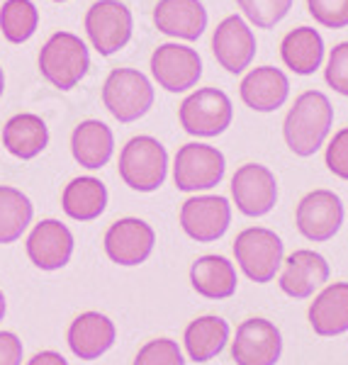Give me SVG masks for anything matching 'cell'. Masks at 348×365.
<instances>
[{
	"instance_id": "cell-5",
	"label": "cell",
	"mask_w": 348,
	"mask_h": 365,
	"mask_svg": "<svg viewBox=\"0 0 348 365\" xmlns=\"http://www.w3.org/2000/svg\"><path fill=\"white\" fill-rule=\"evenodd\" d=\"M234 258L246 278L256 285H265L278 275L285 258V246L273 229L249 227L234 239Z\"/></svg>"
},
{
	"instance_id": "cell-2",
	"label": "cell",
	"mask_w": 348,
	"mask_h": 365,
	"mask_svg": "<svg viewBox=\"0 0 348 365\" xmlns=\"http://www.w3.org/2000/svg\"><path fill=\"white\" fill-rule=\"evenodd\" d=\"M91 71L88 44L73 32H54L39 51V73L56 91H73Z\"/></svg>"
},
{
	"instance_id": "cell-4",
	"label": "cell",
	"mask_w": 348,
	"mask_h": 365,
	"mask_svg": "<svg viewBox=\"0 0 348 365\" xmlns=\"http://www.w3.org/2000/svg\"><path fill=\"white\" fill-rule=\"evenodd\" d=\"M153 100H156L153 83L137 68H112L103 83L105 108L122 125L141 120L153 108Z\"/></svg>"
},
{
	"instance_id": "cell-17",
	"label": "cell",
	"mask_w": 348,
	"mask_h": 365,
	"mask_svg": "<svg viewBox=\"0 0 348 365\" xmlns=\"http://www.w3.org/2000/svg\"><path fill=\"white\" fill-rule=\"evenodd\" d=\"M151 17L158 32L178 42H198L210 22L203 0H158Z\"/></svg>"
},
{
	"instance_id": "cell-31",
	"label": "cell",
	"mask_w": 348,
	"mask_h": 365,
	"mask_svg": "<svg viewBox=\"0 0 348 365\" xmlns=\"http://www.w3.org/2000/svg\"><path fill=\"white\" fill-rule=\"evenodd\" d=\"M134 365H185V358L173 339H153L139 349Z\"/></svg>"
},
{
	"instance_id": "cell-15",
	"label": "cell",
	"mask_w": 348,
	"mask_h": 365,
	"mask_svg": "<svg viewBox=\"0 0 348 365\" xmlns=\"http://www.w3.org/2000/svg\"><path fill=\"white\" fill-rule=\"evenodd\" d=\"M282 353V334L273 322L251 317L241 322L232 344V358L237 365H275Z\"/></svg>"
},
{
	"instance_id": "cell-28",
	"label": "cell",
	"mask_w": 348,
	"mask_h": 365,
	"mask_svg": "<svg viewBox=\"0 0 348 365\" xmlns=\"http://www.w3.org/2000/svg\"><path fill=\"white\" fill-rule=\"evenodd\" d=\"M32 200L13 185H0V246L15 244L32 225Z\"/></svg>"
},
{
	"instance_id": "cell-9",
	"label": "cell",
	"mask_w": 348,
	"mask_h": 365,
	"mask_svg": "<svg viewBox=\"0 0 348 365\" xmlns=\"http://www.w3.org/2000/svg\"><path fill=\"white\" fill-rule=\"evenodd\" d=\"M149 66L153 81L168 93H185L203 78V58L190 44H158Z\"/></svg>"
},
{
	"instance_id": "cell-20",
	"label": "cell",
	"mask_w": 348,
	"mask_h": 365,
	"mask_svg": "<svg viewBox=\"0 0 348 365\" xmlns=\"http://www.w3.org/2000/svg\"><path fill=\"white\" fill-rule=\"evenodd\" d=\"M68 349L73 351L76 358L81 361H98L105 356L117 339V329L110 317L100 312H83L78 314L68 327Z\"/></svg>"
},
{
	"instance_id": "cell-26",
	"label": "cell",
	"mask_w": 348,
	"mask_h": 365,
	"mask_svg": "<svg viewBox=\"0 0 348 365\" xmlns=\"http://www.w3.org/2000/svg\"><path fill=\"white\" fill-rule=\"evenodd\" d=\"M61 207L76 222H93L108 210V187L93 175L68 180L61 192Z\"/></svg>"
},
{
	"instance_id": "cell-8",
	"label": "cell",
	"mask_w": 348,
	"mask_h": 365,
	"mask_svg": "<svg viewBox=\"0 0 348 365\" xmlns=\"http://www.w3.org/2000/svg\"><path fill=\"white\" fill-rule=\"evenodd\" d=\"M88 42L100 56H112L132 42L134 15L122 0H98L86 13Z\"/></svg>"
},
{
	"instance_id": "cell-19",
	"label": "cell",
	"mask_w": 348,
	"mask_h": 365,
	"mask_svg": "<svg viewBox=\"0 0 348 365\" xmlns=\"http://www.w3.org/2000/svg\"><path fill=\"white\" fill-rule=\"evenodd\" d=\"M241 103L253 113H275L290 98V78L275 66H256L244 76L239 86Z\"/></svg>"
},
{
	"instance_id": "cell-24",
	"label": "cell",
	"mask_w": 348,
	"mask_h": 365,
	"mask_svg": "<svg viewBox=\"0 0 348 365\" xmlns=\"http://www.w3.org/2000/svg\"><path fill=\"white\" fill-rule=\"evenodd\" d=\"M280 58L295 76H312L324 63V39L314 27H295L282 37Z\"/></svg>"
},
{
	"instance_id": "cell-38",
	"label": "cell",
	"mask_w": 348,
	"mask_h": 365,
	"mask_svg": "<svg viewBox=\"0 0 348 365\" xmlns=\"http://www.w3.org/2000/svg\"><path fill=\"white\" fill-rule=\"evenodd\" d=\"M3 93H5V71L0 66V98H3Z\"/></svg>"
},
{
	"instance_id": "cell-23",
	"label": "cell",
	"mask_w": 348,
	"mask_h": 365,
	"mask_svg": "<svg viewBox=\"0 0 348 365\" xmlns=\"http://www.w3.org/2000/svg\"><path fill=\"white\" fill-rule=\"evenodd\" d=\"M3 146L10 156L32 161L49 146V127L39 115H13L3 127Z\"/></svg>"
},
{
	"instance_id": "cell-34",
	"label": "cell",
	"mask_w": 348,
	"mask_h": 365,
	"mask_svg": "<svg viewBox=\"0 0 348 365\" xmlns=\"http://www.w3.org/2000/svg\"><path fill=\"white\" fill-rule=\"evenodd\" d=\"M324 163L336 178L348 180V127L339 129L327 144L324 151Z\"/></svg>"
},
{
	"instance_id": "cell-3",
	"label": "cell",
	"mask_w": 348,
	"mask_h": 365,
	"mask_svg": "<svg viewBox=\"0 0 348 365\" xmlns=\"http://www.w3.org/2000/svg\"><path fill=\"white\" fill-rule=\"evenodd\" d=\"M120 178L137 192H153L168 178V151L149 134L132 137L122 146L117 161Z\"/></svg>"
},
{
	"instance_id": "cell-18",
	"label": "cell",
	"mask_w": 348,
	"mask_h": 365,
	"mask_svg": "<svg viewBox=\"0 0 348 365\" xmlns=\"http://www.w3.org/2000/svg\"><path fill=\"white\" fill-rule=\"evenodd\" d=\"M73 234L58 220H42L27 237V258L39 270H61L73 256Z\"/></svg>"
},
{
	"instance_id": "cell-13",
	"label": "cell",
	"mask_w": 348,
	"mask_h": 365,
	"mask_svg": "<svg viewBox=\"0 0 348 365\" xmlns=\"http://www.w3.org/2000/svg\"><path fill=\"white\" fill-rule=\"evenodd\" d=\"M232 225V202L222 195H193L180 207V229L198 244L222 239Z\"/></svg>"
},
{
	"instance_id": "cell-21",
	"label": "cell",
	"mask_w": 348,
	"mask_h": 365,
	"mask_svg": "<svg viewBox=\"0 0 348 365\" xmlns=\"http://www.w3.org/2000/svg\"><path fill=\"white\" fill-rule=\"evenodd\" d=\"M71 154L88 170L105 168L115 154V134L100 120H83L71 134Z\"/></svg>"
},
{
	"instance_id": "cell-29",
	"label": "cell",
	"mask_w": 348,
	"mask_h": 365,
	"mask_svg": "<svg viewBox=\"0 0 348 365\" xmlns=\"http://www.w3.org/2000/svg\"><path fill=\"white\" fill-rule=\"evenodd\" d=\"M39 27V10L32 0H5L0 8V32L10 44H25Z\"/></svg>"
},
{
	"instance_id": "cell-25",
	"label": "cell",
	"mask_w": 348,
	"mask_h": 365,
	"mask_svg": "<svg viewBox=\"0 0 348 365\" xmlns=\"http://www.w3.org/2000/svg\"><path fill=\"white\" fill-rule=\"evenodd\" d=\"M309 324L319 336H341L348 331V282L327 285L309 304Z\"/></svg>"
},
{
	"instance_id": "cell-27",
	"label": "cell",
	"mask_w": 348,
	"mask_h": 365,
	"mask_svg": "<svg viewBox=\"0 0 348 365\" xmlns=\"http://www.w3.org/2000/svg\"><path fill=\"white\" fill-rule=\"evenodd\" d=\"M185 351L190 356V361L195 363H208L212 358H217L224 351V346L229 344V324L227 319L217 314H205L198 317L195 322L188 324L185 336H183Z\"/></svg>"
},
{
	"instance_id": "cell-14",
	"label": "cell",
	"mask_w": 348,
	"mask_h": 365,
	"mask_svg": "<svg viewBox=\"0 0 348 365\" xmlns=\"http://www.w3.org/2000/svg\"><path fill=\"white\" fill-rule=\"evenodd\" d=\"M258 51L256 34L241 15H227L212 34V54L227 73H244Z\"/></svg>"
},
{
	"instance_id": "cell-16",
	"label": "cell",
	"mask_w": 348,
	"mask_h": 365,
	"mask_svg": "<svg viewBox=\"0 0 348 365\" xmlns=\"http://www.w3.org/2000/svg\"><path fill=\"white\" fill-rule=\"evenodd\" d=\"M280 268L282 270H280L278 285H280V290L292 299L312 297L319 287L327 285L329 275H332V268H329L327 258H324L322 253L309 251V249L292 251L287 258H282Z\"/></svg>"
},
{
	"instance_id": "cell-36",
	"label": "cell",
	"mask_w": 348,
	"mask_h": 365,
	"mask_svg": "<svg viewBox=\"0 0 348 365\" xmlns=\"http://www.w3.org/2000/svg\"><path fill=\"white\" fill-rule=\"evenodd\" d=\"M27 365H68L66 358L56 351H39L37 356H32V361Z\"/></svg>"
},
{
	"instance_id": "cell-6",
	"label": "cell",
	"mask_w": 348,
	"mask_h": 365,
	"mask_svg": "<svg viewBox=\"0 0 348 365\" xmlns=\"http://www.w3.org/2000/svg\"><path fill=\"white\" fill-rule=\"evenodd\" d=\"M180 127L195 139H215L229 129L234 120L232 98L222 88H198L180 103Z\"/></svg>"
},
{
	"instance_id": "cell-32",
	"label": "cell",
	"mask_w": 348,
	"mask_h": 365,
	"mask_svg": "<svg viewBox=\"0 0 348 365\" xmlns=\"http://www.w3.org/2000/svg\"><path fill=\"white\" fill-rule=\"evenodd\" d=\"M307 10L317 25L329 29L348 27V0H307Z\"/></svg>"
},
{
	"instance_id": "cell-22",
	"label": "cell",
	"mask_w": 348,
	"mask_h": 365,
	"mask_svg": "<svg viewBox=\"0 0 348 365\" xmlns=\"http://www.w3.org/2000/svg\"><path fill=\"white\" fill-rule=\"evenodd\" d=\"M190 285L200 297L229 299L239 287L237 268L220 253L200 256L190 268Z\"/></svg>"
},
{
	"instance_id": "cell-11",
	"label": "cell",
	"mask_w": 348,
	"mask_h": 365,
	"mask_svg": "<svg viewBox=\"0 0 348 365\" xmlns=\"http://www.w3.org/2000/svg\"><path fill=\"white\" fill-rule=\"evenodd\" d=\"M295 225L307 241L324 244L334 239L344 225V202L334 190H312L297 202Z\"/></svg>"
},
{
	"instance_id": "cell-12",
	"label": "cell",
	"mask_w": 348,
	"mask_h": 365,
	"mask_svg": "<svg viewBox=\"0 0 348 365\" xmlns=\"http://www.w3.org/2000/svg\"><path fill=\"white\" fill-rule=\"evenodd\" d=\"M232 200L244 217H265L278 202V178L263 163H244L232 175Z\"/></svg>"
},
{
	"instance_id": "cell-35",
	"label": "cell",
	"mask_w": 348,
	"mask_h": 365,
	"mask_svg": "<svg viewBox=\"0 0 348 365\" xmlns=\"http://www.w3.org/2000/svg\"><path fill=\"white\" fill-rule=\"evenodd\" d=\"M22 341L13 331H0V365H22Z\"/></svg>"
},
{
	"instance_id": "cell-7",
	"label": "cell",
	"mask_w": 348,
	"mask_h": 365,
	"mask_svg": "<svg viewBox=\"0 0 348 365\" xmlns=\"http://www.w3.org/2000/svg\"><path fill=\"white\" fill-rule=\"evenodd\" d=\"M227 173V158L217 146L188 141L173 158V182L180 192H205L217 187Z\"/></svg>"
},
{
	"instance_id": "cell-30",
	"label": "cell",
	"mask_w": 348,
	"mask_h": 365,
	"mask_svg": "<svg viewBox=\"0 0 348 365\" xmlns=\"http://www.w3.org/2000/svg\"><path fill=\"white\" fill-rule=\"evenodd\" d=\"M241 17L251 27L273 29L290 15L295 0H237Z\"/></svg>"
},
{
	"instance_id": "cell-10",
	"label": "cell",
	"mask_w": 348,
	"mask_h": 365,
	"mask_svg": "<svg viewBox=\"0 0 348 365\" xmlns=\"http://www.w3.org/2000/svg\"><path fill=\"white\" fill-rule=\"evenodd\" d=\"M105 256L115 266L134 268L149 261L156 246V232L149 222L139 217H125V220L112 222L110 229L105 232Z\"/></svg>"
},
{
	"instance_id": "cell-37",
	"label": "cell",
	"mask_w": 348,
	"mask_h": 365,
	"mask_svg": "<svg viewBox=\"0 0 348 365\" xmlns=\"http://www.w3.org/2000/svg\"><path fill=\"white\" fill-rule=\"evenodd\" d=\"M5 309H8V304H5V295H3V290H0V322H3V317H5Z\"/></svg>"
},
{
	"instance_id": "cell-1",
	"label": "cell",
	"mask_w": 348,
	"mask_h": 365,
	"mask_svg": "<svg viewBox=\"0 0 348 365\" xmlns=\"http://www.w3.org/2000/svg\"><path fill=\"white\" fill-rule=\"evenodd\" d=\"M334 127V105L322 91H304L295 98L282 120L285 146L300 158H309L327 144Z\"/></svg>"
},
{
	"instance_id": "cell-39",
	"label": "cell",
	"mask_w": 348,
	"mask_h": 365,
	"mask_svg": "<svg viewBox=\"0 0 348 365\" xmlns=\"http://www.w3.org/2000/svg\"><path fill=\"white\" fill-rule=\"evenodd\" d=\"M54 3H66V0H54Z\"/></svg>"
},
{
	"instance_id": "cell-33",
	"label": "cell",
	"mask_w": 348,
	"mask_h": 365,
	"mask_svg": "<svg viewBox=\"0 0 348 365\" xmlns=\"http://www.w3.org/2000/svg\"><path fill=\"white\" fill-rule=\"evenodd\" d=\"M324 81L334 93L348 98V42L336 44L329 51V61L324 66Z\"/></svg>"
}]
</instances>
